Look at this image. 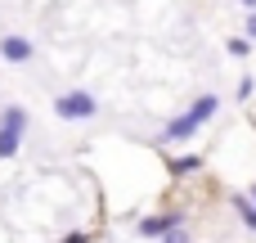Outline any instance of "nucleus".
<instances>
[{
    "label": "nucleus",
    "instance_id": "nucleus-1",
    "mask_svg": "<svg viewBox=\"0 0 256 243\" xmlns=\"http://www.w3.org/2000/svg\"><path fill=\"white\" fill-rule=\"evenodd\" d=\"M54 117L58 122H94L99 117V99H94V90H63V95H54Z\"/></svg>",
    "mask_w": 256,
    "mask_h": 243
},
{
    "label": "nucleus",
    "instance_id": "nucleus-2",
    "mask_svg": "<svg viewBox=\"0 0 256 243\" xmlns=\"http://www.w3.org/2000/svg\"><path fill=\"white\" fill-rule=\"evenodd\" d=\"M0 59H4L9 68H22V63L36 59V45H32L22 32H0Z\"/></svg>",
    "mask_w": 256,
    "mask_h": 243
},
{
    "label": "nucleus",
    "instance_id": "nucleus-3",
    "mask_svg": "<svg viewBox=\"0 0 256 243\" xmlns=\"http://www.w3.org/2000/svg\"><path fill=\"white\" fill-rule=\"evenodd\" d=\"M144 239H166L171 230H184V212H158V216H144L135 225Z\"/></svg>",
    "mask_w": 256,
    "mask_h": 243
},
{
    "label": "nucleus",
    "instance_id": "nucleus-4",
    "mask_svg": "<svg viewBox=\"0 0 256 243\" xmlns=\"http://www.w3.org/2000/svg\"><path fill=\"white\" fill-rule=\"evenodd\" d=\"M27 126H32V113L22 108V104H4L0 108V131H9V135H27Z\"/></svg>",
    "mask_w": 256,
    "mask_h": 243
},
{
    "label": "nucleus",
    "instance_id": "nucleus-5",
    "mask_svg": "<svg viewBox=\"0 0 256 243\" xmlns=\"http://www.w3.org/2000/svg\"><path fill=\"white\" fill-rule=\"evenodd\" d=\"M189 135H198V122L189 117V113H180V117H171L166 126H162V144H176V140H189Z\"/></svg>",
    "mask_w": 256,
    "mask_h": 243
},
{
    "label": "nucleus",
    "instance_id": "nucleus-6",
    "mask_svg": "<svg viewBox=\"0 0 256 243\" xmlns=\"http://www.w3.org/2000/svg\"><path fill=\"white\" fill-rule=\"evenodd\" d=\"M216 113H220V95H212V90H207V95H198V99L189 104V117H194L198 126H202V122H212Z\"/></svg>",
    "mask_w": 256,
    "mask_h": 243
},
{
    "label": "nucleus",
    "instance_id": "nucleus-7",
    "mask_svg": "<svg viewBox=\"0 0 256 243\" xmlns=\"http://www.w3.org/2000/svg\"><path fill=\"white\" fill-rule=\"evenodd\" d=\"M234 212H238V221H243L248 230H256V203L248 198V194H238V198H234Z\"/></svg>",
    "mask_w": 256,
    "mask_h": 243
},
{
    "label": "nucleus",
    "instance_id": "nucleus-8",
    "mask_svg": "<svg viewBox=\"0 0 256 243\" xmlns=\"http://www.w3.org/2000/svg\"><path fill=\"white\" fill-rule=\"evenodd\" d=\"M18 153H22V140H18V135H9V131H0V162L18 158Z\"/></svg>",
    "mask_w": 256,
    "mask_h": 243
},
{
    "label": "nucleus",
    "instance_id": "nucleus-9",
    "mask_svg": "<svg viewBox=\"0 0 256 243\" xmlns=\"http://www.w3.org/2000/svg\"><path fill=\"white\" fill-rule=\"evenodd\" d=\"M198 167H202V158H198V153H184V158L171 162V176H189V171H198Z\"/></svg>",
    "mask_w": 256,
    "mask_h": 243
},
{
    "label": "nucleus",
    "instance_id": "nucleus-10",
    "mask_svg": "<svg viewBox=\"0 0 256 243\" xmlns=\"http://www.w3.org/2000/svg\"><path fill=\"white\" fill-rule=\"evenodd\" d=\"M225 50H230L234 59H243V54L252 50V41H248V36H230V41H225Z\"/></svg>",
    "mask_w": 256,
    "mask_h": 243
},
{
    "label": "nucleus",
    "instance_id": "nucleus-11",
    "mask_svg": "<svg viewBox=\"0 0 256 243\" xmlns=\"http://www.w3.org/2000/svg\"><path fill=\"white\" fill-rule=\"evenodd\" d=\"M162 243H194V239H189V230H171Z\"/></svg>",
    "mask_w": 256,
    "mask_h": 243
},
{
    "label": "nucleus",
    "instance_id": "nucleus-12",
    "mask_svg": "<svg viewBox=\"0 0 256 243\" xmlns=\"http://www.w3.org/2000/svg\"><path fill=\"white\" fill-rule=\"evenodd\" d=\"M243 32H248V41H256V14H248V23H243Z\"/></svg>",
    "mask_w": 256,
    "mask_h": 243
},
{
    "label": "nucleus",
    "instance_id": "nucleus-13",
    "mask_svg": "<svg viewBox=\"0 0 256 243\" xmlns=\"http://www.w3.org/2000/svg\"><path fill=\"white\" fill-rule=\"evenodd\" d=\"M63 243H90V234H81V230H76V234H68Z\"/></svg>",
    "mask_w": 256,
    "mask_h": 243
},
{
    "label": "nucleus",
    "instance_id": "nucleus-14",
    "mask_svg": "<svg viewBox=\"0 0 256 243\" xmlns=\"http://www.w3.org/2000/svg\"><path fill=\"white\" fill-rule=\"evenodd\" d=\"M243 5H248V14H256V0H243Z\"/></svg>",
    "mask_w": 256,
    "mask_h": 243
},
{
    "label": "nucleus",
    "instance_id": "nucleus-15",
    "mask_svg": "<svg viewBox=\"0 0 256 243\" xmlns=\"http://www.w3.org/2000/svg\"><path fill=\"white\" fill-rule=\"evenodd\" d=\"M248 198H252V203H256V185H252V194H248Z\"/></svg>",
    "mask_w": 256,
    "mask_h": 243
}]
</instances>
